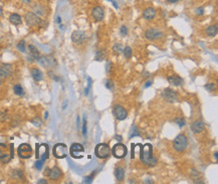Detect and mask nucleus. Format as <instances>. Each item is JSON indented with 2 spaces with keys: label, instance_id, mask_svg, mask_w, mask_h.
<instances>
[{
  "label": "nucleus",
  "instance_id": "f257e3e1",
  "mask_svg": "<svg viewBox=\"0 0 218 184\" xmlns=\"http://www.w3.org/2000/svg\"><path fill=\"white\" fill-rule=\"evenodd\" d=\"M140 159L141 161L149 167H154L157 164V159L153 155V147L152 145L147 143L145 145H140Z\"/></svg>",
  "mask_w": 218,
  "mask_h": 184
},
{
  "label": "nucleus",
  "instance_id": "f03ea898",
  "mask_svg": "<svg viewBox=\"0 0 218 184\" xmlns=\"http://www.w3.org/2000/svg\"><path fill=\"white\" fill-rule=\"evenodd\" d=\"M188 146V139L184 134H179L173 141V147L177 152H183Z\"/></svg>",
  "mask_w": 218,
  "mask_h": 184
},
{
  "label": "nucleus",
  "instance_id": "7ed1b4c3",
  "mask_svg": "<svg viewBox=\"0 0 218 184\" xmlns=\"http://www.w3.org/2000/svg\"><path fill=\"white\" fill-rule=\"evenodd\" d=\"M95 154L99 159H107L111 156V148L109 144L99 143L96 146L95 149Z\"/></svg>",
  "mask_w": 218,
  "mask_h": 184
},
{
  "label": "nucleus",
  "instance_id": "20e7f679",
  "mask_svg": "<svg viewBox=\"0 0 218 184\" xmlns=\"http://www.w3.org/2000/svg\"><path fill=\"white\" fill-rule=\"evenodd\" d=\"M25 21H26V24L28 25L29 27H36V26H40L42 24L43 20H41V18L39 17L37 14H35L34 12H27L25 14Z\"/></svg>",
  "mask_w": 218,
  "mask_h": 184
},
{
  "label": "nucleus",
  "instance_id": "39448f33",
  "mask_svg": "<svg viewBox=\"0 0 218 184\" xmlns=\"http://www.w3.org/2000/svg\"><path fill=\"white\" fill-rule=\"evenodd\" d=\"M111 153L114 155V157L118 158V159H122V158L126 157L127 153H128V149L122 143H118L111 149Z\"/></svg>",
  "mask_w": 218,
  "mask_h": 184
},
{
  "label": "nucleus",
  "instance_id": "423d86ee",
  "mask_svg": "<svg viewBox=\"0 0 218 184\" xmlns=\"http://www.w3.org/2000/svg\"><path fill=\"white\" fill-rule=\"evenodd\" d=\"M68 149L66 147V144L63 143H57L54 145L53 147L52 153L54 155V157L59 158V159H62V158H66L68 156Z\"/></svg>",
  "mask_w": 218,
  "mask_h": 184
},
{
  "label": "nucleus",
  "instance_id": "0eeeda50",
  "mask_svg": "<svg viewBox=\"0 0 218 184\" xmlns=\"http://www.w3.org/2000/svg\"><path fill=\"white\" fill-rule=\"evenodd\" d=\"M17 153H18V156H19L20 158H22V159H28V158L31 157L32 148L29 144L23 143L18 147Z\"/></svg>",
  "mask_w": 218,
  "mask_h": 184
},
{
  "label": "nucleus",
  "instance_id": "6e6552de",
  "mask_svg": "<svg viewBox=\"0 0 218 184\" xmlns=\"http://www.w3.org/2000/svg\"><path fill=\"white\" fill-rule=\"evenodd\" d=\"M145 36L149 40H158L163 37L164 34L159 28H149L146 30Z\"/></svg>",
  "mask_w": 218,
  "mask_h": 184
},
{
  "label": "nucleus",
  "instance_id": "1a4fd4ad",
  "mask_svg": "<svg viewBox=\"0 0 218 184\" xmlns=\"http://www.w3.org/2000/svg\"><path fill=\"white\" fill-rule=\"evenodd\" d=\"M83 151H85V148H83V145L80 143H73L71 146V148H69V154L71 155V157L75 158V159L76 158L80 159V158L83 157V156L80 155V153H83Z\"/></svg>",
  "mask_w": 218,
  "mask_h": 184
},
{
  "label": "nucleus",
  "instance_id": "9d476101",
  "mask_svg": "<svg viewBox=\"0 0 218 184\" xmlns=\"http://www.w3.org/2000/svg\"><path fill=\"white\" fill-rule=\"evenodd\" d=\"M113 114H114V116H115V118L120 121L125 120V119L127 118V116H128V113H127L126 109L121 105H116L115 107H114Z\"/></svg>",
  "mask_w": 218,
  "mask_h": 184
},
{
  "label": "nucleus",
  "instance_id": "9b49d317",
  "mask_svg": "<svg viewBox=\"0 0 218 184\" xmlns=\"http://www.w3.org/2000/svg\"><path fill=\"white\" fill-rule=\"evenodd\" d=\"M87 38V34L82 30H75L71 33V40L75 44H83Z\"/></svg>",
  "mask_w": 218,
  "mask_h": 184
},
{
  "label": "nucleus",
  "instance_id": "f8f14e48",
  "mask_svg": "<svg viewBox=\"0 0 218 184\" xmlns=\"http://www.w3.org/2000/svg\"><path fill=\"white\" fill-rule=\"evenodd\" d=\"M45 175L48 176V178L50 180H59V179L61 177V170H60L57 166H54L52 169H46L45 170Z\"/></svg>",
  "mask_w": 218,
  "mask_h": 184
},
{
  "label": "nucleus",
  "instance_id": "ddd939ff",
  "mask_svg": "<svg viewBox=\"0 0 218 184\" xmlns=\"http://www.w3.org/2000/svg\"><path fill=\"white\" fill-rule=\"evenodd\" d=\"M162 97L168 103H174L177 100V94L172 89H165L162 92Z\"/></svg>",
  "mask_w": 218,
  "mask_h": 184
},
{
  "label": "nucleus",
  "instance_id": "4468645a",
  "mask_svg": "<svg viewBox=\"0 0 218 184\" xmlns=\"http://www.w3.org/2000/svg\"><path fill=\"white\" fill-rule=\"evenodd\" d=\"M8 150L7 145L4 143H0V160H2L3 163H7L10 158V154H8Z\"/></svg>",
  "mask_w": 218,
  "mask_h": 184
},
{
  "label": "nucleus",
  "instance_id": "2eb2a0df",
  "mask_svg": "<svg viewBox=\"0 0 218 184\" xmlns=\"http://www.w3.org/2000/svg\"><path fill=\"white\" fill-rule=\"evenodd\" d=\"M92 17L95 18L96 21H101V20H103L104 17H105L104 8L101 7V6H96V7H94L92 10Z\"/></svg>",
  "mask_w": 218,
  "mask_h": 184
},
{
  "label": "nucleus",
  "instance_id": "dca6fc26",
  "mask_svg": "<svg viewBox=\"0 0 218 184\" xmlns=\"http://www.w3.org/2000/svg\"><path fill=\"white\" fill-rule=\"evenodd\" d=\"M12 73V66L8 63H3L0 66V77L9 78Z\"/></svg>",
  "mask_w": 218,
  "mask_h": 184
},
{
  "label": "nucleus",
  "instance_id": "f3484780",
  "mask_svg": "<svg viewBox=\"0 0 218 184\" xmlns=\"http://www.w3.org/2000/svg\"><path fill=\"white\" fill-rule=\"evenodd\" d=\"M204 128H205V125H204V123L202 121H195V122H193L191 125L192 132L195 133V134L201 133L204 130Z\"/></svg>",
  "mask_w": 218,
  "mask_h": 184
},
{
  "label": "nucleus",
  "instance_id": "a211bd4d",
  "mask_svg": "<svg viewBox=\"0 0 218 184\" xmlns=\"http://www.w3.org/2000/svg\"><path fill=\"white\" fill-rule=\"evenodd\" d=\"M143 16H144V18L147 20L154 19L155 16H156V10L153 7H147L143 11Z\"/></svg>",
  "mask_w": 218,
  "mask_h": 184
},
{
  "label": "nucleus",
  "instance_id": "6ab92c4d",
  "mask_svg": "<svg viewBox=\"0 0 218 184\" xmlns=\"http://www.w3.org/2000/svg\"><path fill=\"white\" fill-rule=\"evenodd\" d=\"M31 77L35 82H40L43 80V73L37 68H31Z\"/></svg>",
  "mask_w": 218,
  "mask_h": 184
},
{
  "label": "nucleus",
  "instance_id": "aec40b11",
  "mask_svg": "<svg viewBox=\"0 0 218 184\" xmlns=\"http://www.w3.org/2000/svg\"><path fill=\"white\" fill-rule=\"evenodd\" d=\"M28 51L30 54V56L33 57L35 61H37V59L40 57V52H39V50L36 48L35 45L33 44H29L28 45Z\"/></svg>",
  "mask_w": 218,
  "mask_h": 184
},
{
  "label": "nucleus",
  "instance_id": "412c9836",
  "mask_svg": "<svg viewBox=\"0 0 218 184\" xmlns=\"http://www.w3.org/2000/svg\"><path fill=\"white\" fill-rule=\"evenodd\" d=\"M9 21L14 25H20L22 23V18L17 13H12V14L9 16Z\"/></svg>",
  "mask_w": 218,
  "mask_h": 184
},
{
  "label": "nucleus",
  "instance_id": "4be33fe9",
  "mask_svg": "<svg viewBox=\"0 0 218 184\" xmlns=\"http://www.w3.org/2000/svg\"><path fill=\"white\" fill-rule=\"evenodd\" d=\"M168 82H170L171 85H173V86L178 87L182 84L183 80L179 75H170V77H168Z\"/></svg>",
  "mask_w": 218,
  "mask_h": 184
},
{
  "label": "nucleus",
  "instance_id": "5701e85b",
  "mask_svg": "<svg viewBox=\"0 0 218 184\" xmlns=\"http://www.w3.org/2000/svg\"><path fill=\"white\" fill-rule=\"evenodd\" d=\"M205 32L208 36H210V37H214V36H216V34L218 32L217 25H210V26H208L207 28H206Z\"/></svg>",
  "mask_w": 218,
  "mask_h": 184
},
{
  "label": "nucleus",
  "instance_id": "b1692460",
  "mask_svg": "<svg viewBox=\"0 0 218 184\" xmlns=\"http://www.w3.org/2000/svg\"><path fill=\"white\" fill-rule=\"evenodd\" d=\"M115 175H116V178H117L118 181H123L125 178V170L124 168H122V167H118L117 169H116L115 171Z\"/></svg>",
  "mask_w": 218,
  "mask_h": 184
},
{
  "label": "nucleus",
  "instance_id": "393cba45",
  "mask_svg": "<svg viewBox=\"0 0 218 184\" xmlns=\"http://www.w3.org/2000/svg\"><path fill=\"white\" fill-rule=\"evenodd\" d=\"M33 12L35 13V14H37L38 16L39 15H45L46 13H45V9H44V7H43L42 5H40V4H36V5H34L33 6Z\"/></svg>",
  "mask_w": 218,
  "mask_h": 184
},
{
  "label": "nucleus",
  "instance_id": "a878e982",
  "mask_svg": "<svg viewBox=\"0 0 218 184\" xmlns=\"http://www.w3.org/2000/svg\"><path fill=\"white\" fill-rule=\"evenodd\" d=\"M13 91H14L15 95L19 96V97L24 96V90H23V88L21 87V85L20 84L14 85V87H13Z\"/></svg>",
  "mask_w": 218,
  "mask_h": 184
},
{
  "label": "nucleus",
  "instance_id": "bb28decb",
  "mask_svg": "<svg viewBox=\"0 0 218 184\" xmlns=\"http://www.w3.org/2000/svg\"><path fill=\"white\" fill-rule=\"evenodd\" d=\"M123 54H124V56L126 59H131L132 54H133V50L130 47H126L125 48H123Z\"/></svg>",
  "mask_w": 218,
  "mask_h": 184
},
{
  "label": "nucleus",
  "instance_id": "cd10ccee",
  "mask_svg": "<svg viewBox=\"0 0 218 184\" xmlns=\"http://www.w3.org/2000/svg\"><path fill=\"white\" fill-rule=\"evenodd\" d=\"M16 47H17V49L19 50L20 52H26V45H25L24 40L19 41V42L17 43V45H16Z\"/></svg>",
  "mask_w": 218,
  "mask_h": 184
},
{
  "label": "nucleus",
  "instance_id": "c85d7f7f",
  "mask_svg": "<svg viewBox=\"0 0 218 184\" xmlns=\"http://www.w3.org/2000/svg\"><path fill=\"white\" fill-rule=\"evenodd\" d=\"M123 45L121 44V43H116V44H114L113 47V51L115 52L116 54H119L120 52L123 51Z\"/></svg>",
  "mask_w": 218,
  "mask_h": 184
},
{
  "label": "nucleus",
  "instance_id": "c756f323",
  "mask_svg": "<svg viewBox=\"0 0 218 184\" xmlns=\"http://www.w3.org/2000/svg\"><path fill=\"white\" fill-rule=\"evenodd\" d=\"M105 57H106V52H105V50H102V51H98V52H97V54H96V61H104V59H105Z\"/></svg>",
  "mask_w": 218,
  "mask_h": 184
},
{
  "label": "nucleus",
  "instance_id": "7c9ffc66",
  "mask_svg": "<svg viewBox=\"0 0 218 184\" xmlns=\"http://www.w3.org/2000/svg\"><path fill=\"white\" fill-rule=\"evenodd\" d=\"M12 177L15 179H20L23 177V173L22 171H20V170H14V171L12 172Z\"/></svg>",
  "mask_w": 218,
  "mask_h": 184
},
{
  "label": "nucleus",
  "instance_id": "2f4dec72",
  "mask_svg": "<svg viewBox=\"0 0 218 184\" xmlns=\"http://www.w3.org/2000/svg\"><path fill=\"white\" fill-rule=\"evenodd\" d=\"M31 123L33 124L34 126H36V127H40V126L42 125V120H41L40 118H38V117H35V118L31 121Z\"/></svg>",
  "mask_w": 218,
  "mask_h": 184
},
{
  "label": "nucleus",
  "instance_id": "473e14b6",
  "mask_svg": "<svg viewBox=\"0 0 218 184\" xmlns=\"http://www.w3.org/2000/svg\"><path fill=\"white\" fill-rule=\"evenodd\" d=\"M92 79H90V78H87V87L85 90V96L89 95V93H90V88H92Z\"/></svg>",
  "mask_w": 218,
  "mask_h": 184
},
{
  "label": "nucleus",
  "instance_id": "72a5a7b5",
  "mask_svg": "<svg viewBox=\"0 0 218 184\" xmlns=\"http://www.w3.org/2000/svg\"><path fill=\"white\" fill-rule=\"evenodd\" d=\"M95 173H96V171L92 172V174H90V176H87L83 178V183H92V179H94V176H95Z\"/></svg>",
  "mask_w": 218,
  "mask_h": 184
},
{
  "label": "nucleus",
  "instance_id": "f704fd0d",
  "mask_svg": "<svg viewBox=\"0 0 218 184\" xmlns=\"http://www.w3.org/2000/svg\"><path fill=\"white\" fill-rule=\"evenodd\" d=\"M43 163H44V161H42L41 159H39V160H37L35 162L34 166H35V168L37 169V170H41V169H42V167H43Z\"/></svg>",
  "mask_w": 218,
  "mask_h": 184
},
{
  "label": "nucleus",
  "instance_id": "c9c22d12",
  "mask_svg": "<svg viewBox=\"0 0 218 184\" xmlns=\"http://www.w3.org/2000/svg\"><path fill=\"white\" fill-rule=\"evenodd\" d=\"M205 89L207 90L208 92H213L216 90V85L215 84H207V85H205Z\"/></svg>",
  "mask_w": 218,
  "mask_h": 184
},
{
  "label": "nucleus",
  "instance_id": "e433bc0d",
  "mask_svg": "<svg viewBox=\"0 0 218 184\" xmlns=\"http://www.w3.org/2000/svg\"><path fill=\"white\" fill-rule=\"evenodd\" d=\"M87 119H85V117L83 118V136H87Z\"/></svg>",
  "mask_w": 218,
  "mask_h": 184
},
{
  "label": "nucleus",
  "instance_id": "4c0bfd02",
  "mask_svg": "<svg viewBox=\"0 0 218 184\" xmlns=\"http://www.w3.org/2000/svg\"><path fill=\"white\" fill-rule=\"evenodd\" d=\"M120 33H121V35H122V36H126L127 34H128V29H127V27L125 26V25H123V26L121 27Z\"/></svg>",
  "mask_w": 218,
  "mask_h": 184
},
{
  "label": "nucleus",
  "instance_id": "58836bf2",
  "mask_svg": "<svg viewBox=\"0 0 218 184\" xmlns=\"http://www.w3.org/2000/svg\"><path fill=\"white\" fill-rule=\"evenodd\" d=\"M175 123H177L179 127H183V126H185V121H184V119H182V118L175 119Z\"/></svg>",
  "mask_w": 218,
  "mask_h": 184
},
{
  "label": "nucleus",
  "instance_id": "ea45409f",
  "mask_svg": "<svg viewBox=\"0 0 218 184\" xmlns=\"http://www.w3.org/2000/svg\"><path fill=\"white\" fill-rule=\"evenodd\" d=\"M106 88L109 90H112L114 88V82L112 80H107L106 82Z\"/></svg>",
  "mask_w": 218,
  "mask_h": 184
},
{
  "label": "nucleus",
  "instance_id": "a19ab883",
  "mask_svg": "<svg viewBox=\"0 0 218 184\" xmlns=\"http://www.w3.org/2000/svg\"><path fill=\"white\" fill-rule=\"evenodd\" d=\"M195 13L197 15H203L204 14V8L203 7H198L195 9Z\"/></svg>",
  "mask_w": 218,
  "mask_h": 184
},
{
  "label": "nucleus",
  "instance_id": "79ce46f5",
  "mask_svg": "<svg viewBox=\"0 0 218 184\" xmlns=\"http://www.w3.org/2000/svg\"><path fill=\"white\" fill-rule=\"evenodd\" d=\"M6 118H7V116H6V114H4V113H1L0 114V121L3 122L6 120Z\"/></svg>",
  "mask_w": 218,
  "mask_h": 184
},
{
  "label": "nucleus",
  "instance_id": "37998d69",
  "mask_svg": "<svg viewBox=\"0 0 218 184\" xmlns=\"http://www.w3.org/2000/svg\"><path fill=\"white\" fill-rule=\"evenodd\" d=\"M167 1H168L169 3H177V2H179L180 0H167Z\"/></svg>",
  "mask_w": 218,
  "mask_h": 184
},
{
  "label": "nucleus",
  "instance_id": "c03bdc74",
  "mask_svg": "<svg viewBox=\"0 0 218 184\" xmlns=\"http://www.w3.org/2000/svg\"><path fill=\"white\" fill-rule=\"evenodd\" d=\"M21 1H22L24 4H29V3H31L32 0H21Z\"/></svg>",
  "mask_w": 218,
  "mask_h": 184
},
{
  "label": "nucleus",
  "instance_id": "a18cd8bd",
  "mask_svg": "<svg viewBox=\"0 0 218 184\" xmlns=\"http://www.w3.org/2000/svg\"><path fill=\"white\" fill-rule=\"evenodd\" d=\"M68 101H66V102L63 103V105H62V109H66V106H68Z\"/></svg>",
  "mask_w": 218,
  "mask_h": 184
},
{
  "label": "nucleus",
  "instance_id": "49530a36",
  "mask_svg": "<svg viewBox=\"0 0 218 184\" xmlns=\"http://www.w3.org/2000/svg\"><path fill=\"white\" fill-rule=\"evenodd\" d=\"M37 183H47V182H46L45 179H40V180L37 181Z\"/></svg>",
  "mask_w": 218,
  "mask_h": 184
},
{
  "label": "nucleus",
  "instance_id": "de8ad7c7",
  "mask_svg": "<svg viewBox=\"0 0 218 184\" xmlns=\"http://www.w3.org/2000/svg\"><path fill=\"white\" fill-rule=\"evenodd\" d=\"M151 84H152V82H151V80H149V82H146L145 88H148V87H150V86H151Z\"/></svg>",
  "mask_w": 218,
  "mask_h": 184
},
{
  "label": "nucleus",
  "instance_id": "09e8293b",
  "mask_svg": "<svg viewBox=\"0 0 218 184\" xmlns=\"http://www.w3.org/2000/svg\"><path fill=\"white\" fill-rule=\"evenodd\" d=\"M113 4H114V6H115V8H118V4H117V2H116V1H114V0H113Z\"/></svg>",
  "mask_w": 218,
  "mask_h": 184
},
{
  "label": "nucleus",
  "instance_id": "8fccbe9b",
  "mask_svg": "<svg viewBox=\"0 0 218 184\" xmlns=\"http://www.w3.org/2000/svg\"><path fill=\"white\" fill-rule=\"evenodd\" d=\"M217 156H218V154H217V152H214V158H215V160H217Z\"/></svg>",
  "mask_w": 218,
  "mask_h": 184
},
{
  "label": "nucleus",
  "instance_id": "3c124183",
  "mask_svg": "<svg viewBox=\"0 0 218 184\" xmlns=\"http://www.w3.org/2000/svg\"><path fill=\"white\" fill-rule=\"evenodd\" d=\"M1 82H1V79H0V86H1Z\"/></svg>",
  "mask_w": 218,
  "mask_h": 184
},
{
  "label": "nucleus",
  "instance_id": "603ef678",
  "mask_svg": "<svg viewBox=\"0 0 218 184\" xmlns=\"http://www.w3.org/2000/svg\"><path fill=\"white\" fill-rule=\"evenodd\" d=\"M0 13H1V8H0Z\"/></svg>",
  "mask_w": 218,
  "mask_h": 184
},
{
  "label": "nucleus",
  "instance_id": "864d4df0",
  "mask_svg": "<svg viewBox=\"0 0 218 184\" xmlns=\"http://www.w3.org/2000/svg\"><path fill=\"white\" fill-rule=\"evenodd\" d=\"M108 1H113V0H108Z\"/></svg>",
  "mask_w": 218,
  "mask_h": 184
},
{
  "label": "nucleus",
  "instance_id": "5fc2aeb1",
  "mask_svg": "<svg viewBox=\"0 0 218 184\" xmlns=\"http://www.w3.org/2000/svg\"><path fill=\"white\" fill-rule=\"evenodd\" d=\"M45 1H46V0H45Z\"/></svg>",
  "mask_w": 218,
  "mask_h": 184
}]
</instances>
